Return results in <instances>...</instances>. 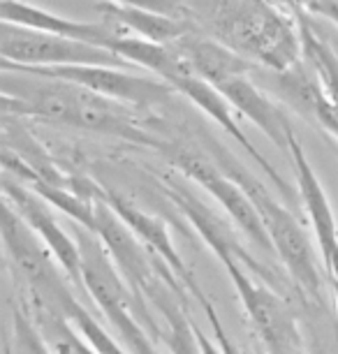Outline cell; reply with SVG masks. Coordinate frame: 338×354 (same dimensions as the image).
Wrapping results in <instances>:
<instances>
[{
    "mask_svg": "<svg viewBox=\"0 0 338 354\" xmlns=\"http://www.w3.org/2000/svg\"><path fill=\"white\" fill-rule=\"evenodd\" d=\"M135 111L77 84L3 68V113L8 116L116 137L160 153L165 139L144 128Z\"/></svg>",
    "mask_w": 338,
    "mask_h": 354,
    "instance_id": "6da1fadb",
    "label": "cell"
},
{
    "mask_svg": "<svg viewBox=\"0 0 338 354\" xmlns=\"http://www.w3.org/2000/svg\"><path fill=\"white\" fill-rule=\"evenodd\" d=\"M202 149L207 151V156L227 174L234 183L241 185V190L250 197V202L255 204L257 213H260L267 234L274 245V252L281 257V262L288 271V276L292 278L297 290L301 292V297L310 299L317 306L324 304V292H322V269L315 255V245L310 243V239L303 232L301 223L288 206H283L264 185L257 181L253 171H248L232 153L225 149L223 144H218L214 137L202 135Z\"/></svg>",
    "mask_w": 338,
    "mask_h": 354,
    "instance_id": "7a4b0ae2",
    "label": "cell"
},
{
    "mask_svg": "<svg viewBox=\"0 0 338 354\" xmlns=\"http://www.w3.org/2000/svg\"><path fill=\"white\" fill-rule=\"evenodd\" d=\"M209 17L216 39L243 58L253 56L269 70L283 72L301 58L299 30L264 0H192Z\"/></svg>",
    "mask_w": 338,
    "mask_h": 354,
    "instance_id": "3957f363",
    "label": "cell"
},
{
    "mask_svg": "<svg viewBox=\"0 0 338 354\" xmlns=\"http://www.w3.org/2000/svg\"><path fill=\"white\" fill-rule=\"evenodd\" d=\"M160 153L167 158V162L176 171H181L190 181L202 185L216 202H220L223 209L227 211V216L234 220V225L246 234L250 241L260 245L262 250L274 252L267 227H264L255 204L241 190V185L232 181L227 174L207 156V151L200 144H181V142L165 139Z\"/></svg>",
    "mask_w": 338,
    "mask_h": 354,
    "instance_id": "277c9868",
    "label": "cell"
},
{
    "mask_svg": "<svg viewBox=\"0 0 338 354\" xmlns=\"http://www.w3.org/2000/svg\"><path fill=\"white\" fill-rule=\"evenodd\" d=\"M0 53L5 65H17V68H72V65L130 68L121 56L102 46L15 24H3L0 28Z\"/></svg>",
    "mask_w": 338,
    "mask_h": 354,
    "instance_id": "5b68a950",
    "label": "cell"
},
{
    "mask_svg": "<svg viewBox=\"0 0 338 354\" xmlns=\"http://www.w3.org/2000/svg\"><path fill=\"white\" fill-rule=\"evenodd\" d=\"M8 70L26 72V75L61 79V82L77 84L86 91L114 100V102L128 104L132 109H160L167 106L178 93L167 82L153 77H142L125 72L123 68H109V65H72V68H17L5 65Z\"/></svg>",
    "mask_w": 338,
    "mask_h": 354,
    "instance_id": "8992f818",
    "label": "cell"
},
{
    "mask_svg": "<svg viewBox=\"0 0 338 354\" xmlns=\"http://www.w3.org/2000/svg\"><path fill=\"white\" fill-rule=\"evenodd\" d=\"M223 266L227 269L238 301L243 304V310L267 352L283 354L303 347L297 313L288 299L274 287L264 285V280H257L238 262H225Z\"/></svg>",
    "mask_w": 338,
    "mask_h": 354,
    "instance_id": "52a82bcc",
    "label": "cell"
},
{
    "mask_svg": "<svg viewBox=\"0 0 338 354\" xmlns=\"http://www.w3.org/2000/svg\"><path fill=\"white\" fill-rule=\"evenodd\" d=\"M3 204L10 206L26 225L39 236L51 255L56 257V262L61 264L63 273L68 280L75 285V290H84V278H82V252H79L77 239L68 236V232L63 230L58 223L54 206L44 202L37 192L26 188L24 183H19L17 178H12L5 174L3 181Z\"/></svg>",
    "mask_w": 338,
    "mask_h": 354,
    "instance_id": "ba28073f",
    "label": "cell"
},
{
    "mask_svg": "<svg viewBox=\"0 0 338 354\" xmlns=\"http://www.w3.org/2000/svg\"><path fill=\"white\" fill-rule=\"evenodd\" d=\"M158 188H160L162 195L176 206L178 213L188 220L192 225V230L200 234L204 239V243L214 250V255L220 259L223 264L238 262L243 269L253 273L255 278L260 276V280H264V283H274L276 278L271 276V271L267 266L262 262H257V259L243 248V243L238 241L236 234L229 230V225L225 223L220 216H216L202 199H197L188 188H183V185L174 181V178H160V181H158Z\"/></svg>",
    "mask_w": 338,
    "mask_h": 354,
    "instance_id": "9c48e42d",
    "label": "cell"
},
{
    "mask_svg": "<svg viewBox=\"0 0 338 354\" xmlns=\"http://www.w3.org/2000/svg\"><path fill=\"white\" fill-rule=\"evenodd\" d=\"M288 156L292 158L297 188H299V197L303 202V209H306L310 227H313V232H315V241H317V250H320L324 273H327L329 280L334 283V280H338V227H336V218H334V211H331V206H329L327 192H324L320 178H317L313 165H310L306 151H303L299 137H297V132L290 137Z\"/></svg>",
    "mask_w": 338,
    "mask_h": 354,
    "instance_id": "30bf717a",
    "label": "cell"
},
{
    "mask_svg": "<svg viewBox=\"0 0 338 354\" xmlns=\"http://www.w3.org/2000/svg\"><path fill=\"white\" fill-rule=\"evenodd\" d=\"M167 84L174 88L178 95H183L190 104H195L197 109L204 111L214 123H218L227 135L234 139L236 144H241V149L248 153L250 158L260 165V169L267 174L269 181L278 185V190L283 192V197H292V188L288 185V181H283V176L278 174V169L262 156L260 149H255V144L250 142L246 132L241 130V125L234 118V106L227 102V97L223 95L216 86H211L209 82H204L192 72L190 68H185L181 72H176L174 77L167 79Z\"/></svg>",
    "mask_w": 338,
    "mask_h": 354,
    "instance_id": "8fae6325",
    "label": "cell"
},
{
    "mask_svg": "<svg viewBox=\"0 0 338 354\" xmlns=\"http://www.w3.org/2000/svg\"><path fill=\"white\" fill-rule=\"evenodd\" d=\"M84 192H86V197H91V199H102V202L107 204L132 232H135V236L139 239V241L147 245V248L153 252L160 262L167 264L169 269L181 278V283L185 287L195 280L190 269L181 259V255H178V250L174 248V243H171L167 227L162 225L160 218L151 216V213H147L144 209H139V206L132 204L128 197L118 195L116 190L104 188V185H97L95 181H86Z\"/></svg>",
    "mask_w": 338,
    "mask_h": 354,
    "instance_id": "7c38bea8",
    "label": "cell"
},
{
    "mask_svg": "<svg viewBox=\"0 0 338 354\" xmlns=\"http://www.w3.org/2000/svg\"><path fill=\"white\" fill-rule=\"evenodd\" d=\"M0 17L3 24H15L24 26V28L51 32V35H61L70 39H79V42L102 46V49L111 51V44L118 35H123L121 30H116L114 26L107 21L93 24V21H77V19H68L63 15H54V12L37 8L26 0H3L0 3Z\"/></svg>",
    "mask_w": 338,
    "mask_h": 354,
    "instance_id": "4fadbf2b",
    "label": "cell"
},
{
    "mask_svg": "<svg viewBox=\"0 0 338 354\" xmlns=\"http://www.w3.org/2000/svg\"><path fill=\"white\" fill-rule=\"evenodd\" d=\"M171 46L181 53V58L197 77L216 86V88H220L229 79L250 77L255 72V65L248 58L229 49L227 44L218 42L216 37H207L202 32L190 30L188 35H183Z\"/></svg>",
    "mask_w": 338,
    "mask_h": 354,
    "instance_id": "5bb4252c",
    "label": "cell"
},
{
    "mask_svg": "<svg viewBox=\"0 0 338 354\" xmlns=\"http://www.w3.org/2000/svg\"><path fill=\"white\" fill-rule=\"evenodd\" d=\"M218 91L227 97V102L234 106V111H238L243 118H248L250 123L257 125L271 144L288 151L290 137L294 135L292 121H290V116L285 113L283 106L276 100H271L253 79L250 77L229 79Z\"/></svg>",
    "mask_w": 338,
    "mask_h": 354,
    "instance_id": "9a60e30c",
    "label": "cell"
},
{
    "mask_svg": "<svg viewBox=\"0 0 338 354\" xmlns=\"http://www.w3.org/2000/svg\"><path fill=\"white\" fill-rule=\"evenodd\" d=\"M95 8L102 15V21L114 26L123 35L135 32V37L149 39V42L174 44L192 30L183 19L158 15V12H149L142 8H125V5L107 3V0H100Z\"/></svg>",
    "mask_w": 338,
    "mask_h": 354,
    "instance_id": "2e32d148",
    "label": "cell"
},
{
    "mask_svg": "<svg viewBox=\"0 0 338 354\" xmlns=\"http://www.w3.org/2000/svg\"><path fill=\"white\" fill-rule=\"evenodd\" d=\"M24 308L28 310L37 331L42 333L44 343L49 345L51 354H97L61 315L51 313L39 304H30L24 299Z\"/></svg>",
    "mask_w": 338,
    "mask_h": 354,
    "instance_id": "e0dca14e",
    "label": "cell"
},
{
    "mask_svg": "<svg viewBox=\"0 0 338 354\" xmlns=\"http://www.w3.org/2000/svg\"><path fill=\"white\" fill-rule=\"evenodd\" d=\"M12 326H15L12 329L15 343L8 345V354H51L49 345L44 343L42 333L37 331L24 304L12 306Z\"/></svg>",
    "mask_w": 338,
    "mask_h": 354,
    "instance_id": "ac0fdd59",
    "label": "cell"
},
{
    "mask_svg": "<svg viewBox=\"0 0 338 354\" xmlns=\"http://www.w3.org/2000/svg\"><path fill=\"white\" fill-rule=\"evenodd\" d=\"M107 3L125 5V8H142V10L176 17V19H181V15L185 12L183 3H178V0H107Z\"/></svg>",
    "mask_w": 338,
    "mask_h": 354,
    "instance_id": "d6986e66",
    "label": "cell"
},
{
    "mask_svg": "<svg viewBox=\"0 0 338 354\" xmlns=\"http://www.w3.org/2000/svg\"><path fill=\"white\" fill-rule=\"evenodd\" d=\"M310 15L327 19V21H331L338 28V0H317Z\"/></svg>",
    "mask_w": 338,
    "mask_h": 354,
    "instance_id": "ffe728a7",
    "label": "cell"
},
{
    "mask_svg": "<svg viewBox=\"0 0 338 354\" xmlns=\"http://www.w3.org/2000/svg\"><path fill=\"white\" fill-rule=\"evenodd\" d=\"M278 5H283V8L290 10V15H299V12H313L315 3L317 0H276Z\"/></svg>",
    "mask_w": 338,
    "mask_h": 354,
    "instance_id": "44dd1931",
    "label": "cell"
},
{
    "mask_svg": "<svg viewBox=\"0 0 338 354\" xmlns=\"http://www.w3.org/2000/svg\"><path fill=\"white\" fill-rule=\"evenodd\" d=\"M334 46H336V51H338V44H334Z\"/></svg>",
    "mask_w": 338,
    "mask_h": 354,
    "instance_id": "7402d4cb",
    "label": "cell"
}]
</instances>
